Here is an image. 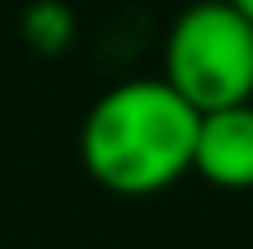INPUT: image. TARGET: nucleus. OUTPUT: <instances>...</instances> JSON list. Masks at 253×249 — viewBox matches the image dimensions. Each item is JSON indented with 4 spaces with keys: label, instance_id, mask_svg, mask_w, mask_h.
<instances>
[{
    "label": "nucleus",
    "instance_id": "obj_5",
    "mask_svg": "<svg viewBox=\"0 0 253 249\" xmlns=\"http://www.w3.org/2000/svg\"><path fill=\"white\" fill-rule=\"evenodd\" d=\"M230 5H235V9H239V14H244V19H249V24H253V0H230Z\"/></svg>",
    "mask_w": 253,
    "mask_h": 249
},
{
    "label": "nucleus",
    "instance_id": "obj_4",
    "mask_svg": "<svg viewBox=\"0 0 253 249\" xmlns=\"http://www.w3.org/2000/svg\"><path fill=\"white\" fill-rule=\"evenodd\" d=\"M19 38L38 56H61L75 43V9L66 0H28L19 14Z\"/></svg>",
    "mask_w": 253,
    "mask_h": 249
},
{
    "label": "nucleus",
    "instance_id": "obj_2",
    "mask_svg": "<svg viewBox=\"0 0 253 249\" xmlns=\"http://www.w3.org/2000/svg\"><path fill=\"white\" fill-rule=\"evenodd\" d=\"M164 85L197 113L253 103V24L230 0H197L169 24Z\"/></svg>",
    "mask_w": 253,
    "mask_h": 249
},
{
    "label": "nucleus",
    "instance_id": "obj_1",
    "mask_svg": "<svg viewBox=\"0 0 253 249\" xmlns=\"http://www.w3.org/2000/svg\"><path fill=\"white\" fill-rule=\"evenodd\" d=\"M202 113L164 75L122 80L80 122V165L118 198H150L192 174Z\"/></svg>",
    "mask_w": 253,
    "mask_h": 249
},
{
    "label": "nucleus",
    "instance_id": "obj_3",
    "mask_svg": "<svg viewBox=\"0 0 253 249\" xmlns=\"http://www.w3.org/2000/svg\"><path fill=\"white\" fill-rule=\"evenodd\" d=\"M192 174L207 179L220 193H249L253 188V103L202 113Z\"/></svg>",
    "mask_w": 253,
    "mask_h": 249
}]
</instances>
